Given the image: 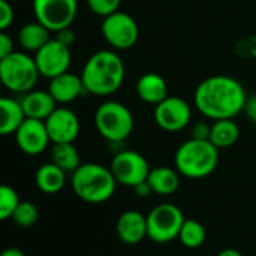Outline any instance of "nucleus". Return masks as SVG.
I'll list each match as a JSON object with an SVG mask.
<instances>
[{
  "label": "nucleus",
  "instance_id": "9d476101",
  "mask_svg": "<svg viewBox=\"0 0 256 256\" xmlns=\"http://www.w3.org/2000/svg\"><path fill=\"white\" fill-rule=\"evenodd\" d=\"M118 184L126 188H135L140 183L147 182L150 174V166L147 159L135 150L118 152L110 165Z\"/></svg>",
  "mask_w": 256,
  "mask_h": 256
},
{
  "label": "nucleus",
  "instance_id": "39448f33",
  "mask_svg": "<svg viewBox=\"0 0 256 256\" xmlns=\"http://www.w3.org/2000/svg\"><path fill=\"white\" fill-rule=\"evenodd\" d=\"M40 74L34 57L26 52L14 51L8 57L0 58V80L2 84L12 93L26 94L33 90Z\"/></svg>",
  "mask_w": 256,
  "mask_h": 256
},
{
  "label": "nucleus",
  "instance_id": "bb28decb",
  "mask_svg": "<svg viewBox=\"0 0 256 256\" xmlns=\"http://www.w3.org/2000/svg\"><path fill=\"white\" fill-rule=\"evenodd\" d=\"M38 219H39V210L30 201H21L20 206L16 207L14 216H12L14 224L21 226V228L33 226L38 222Z\"/></svg>",
  "mask_w": 256,
  "mask_h": 256
},
{
  "label": "nucleus",
  "instance_id": "b1692460",
  "mask_svg": "<svg viewBox=\"0 0 256 256\" xmlns=\"http://www.w3.org/2000/svg\"><path fill=\"white\" fill-rule=\"evenodd\" d=\"M51 162L62 168L66 174H74L81 166V158L74 142L54 144L51 148Z\"/></svg>",
  "mask_w": 256,
  "mask_h": 256
},
{
  "label": "nucleus",
  "instance_id": "4be33fe9",
  "mask_svg": "<svg viewBox=\"0 0 256 256\" xmlns=\"http://www.w3.org/2000/svg\"><path fill=\"white\" fill-rule=\"evenodd\" d=\"M50 39V30L38 21L27 22L18 32L20 46L30 52H38Z\"/></svg>",
  "mask_w": 256,
  "mask_h": 256
},
{
  "label": "nucleus",
  "instance_id": "f03ea898",
  "mask_svg": "<svg viewBox=\"0 0 256 256\" xmlns=\"http://www.w3.org/2000/svg\"><path fill=\"white\" fill-rule=\"evenodd\" d=\"M126 68L122 57L111 50H100L88 57L81 78L86 92L96 96L114 94L124 82Z\"/></svg>",
  "mask_w": 256,
  "mask_h": 256
},
{
  "label": "nucleus",
  "instance_id": "2eb2a0df",
  "mask_svg": "<svg viewBox=\"0 0 256 256\" xmlns=\"http://www.w3.org/2000/svg\"><path fill=\"white\" fill-rule=\"evenodd\" d=\"M116 234L124 244L135 246L147 237V216L138 210L123 212L116 222Z\"/></svg>",
  "mask_w": 256,
  "mask_h": 256
},
{
  "label": "nucleus",
  "instance_id": "0eeeda50",
  "mask_svg": "<svg viewBox=\"0 0 256 256\" xmlns=\"http://www.w3.org/2000/svg\"><path fill=\"white\" fill-rule=\"evenodd\" d=\"M184 220L186 218L177 206L162 202L147 214V237L159 244L170 243L178 238Z\"/></svg>",
  "mask_w": 256,
  "mask_h": 256
},
{
  "label": "nucleus",
  "instance_id": "72a5a7b5",
  "mask_svg": "<svg viewBox=\"0 0 256 256\" xmlns=\"http://www.w3.org/2000/svg\"><path fill=\"white\" fill-rule=\"evenodd\" d=\"M243 112L246 114V117H248L252 123H255L256 124V93L254 96L248 98L246 105H244V111H243Z\"/></svg>",
  "mask_w": 256,
  "mask_h": 256
},
{
  "label": "nucleus",
  "instance_id": "dca6fc26",
  "mask_svg": "<svg viewBox=\"0 0 256 256\" xmlns=\"http://www.w3.org/2000/svg\"><path fill=\"white\" fill-rule=\"evenodd\" d=\"M48 92L60 105L70 104L76 100L80 96H82L84 93H87L81 75H75L69 70L50 80Z\"/></svg>",
  "mask_w": 256,
  "mask_h": 256
},
{
  "label": "nucleus",
  "instance_id": "20e7f679",
  "mask_svg": "<svg viewBox=\"0 0 256 256\" xmlns=\"http://www.w3.org/2000/svg\"><path fill=\"white\" fill-rule=\"evenodd\" d=\"M176 170L182 177L200 180L213 174L219 165V148L210 140H188L174 154Z\"/></svg>",
  "mask_w": 256,
  "mask_h": 256
},
{
  "label": "nucleus",
  "instance_id": "6e6552de",
  "mask_svg": "<svg viewBox=\"0 0 256 256\" xmlns=\"http://www.w3.org/2000/svg\"><path fill=\"white\" fill-rule=\"evenodd\" d=\"M102 36L105 42L114 50H129L140 38V27L129 14L117 10L104 18L100 26Z\"/></svg>",
  "mask_w": 256,
  "mask_h": 256
},
{
  "label": "nucleus",
  "instance_id": "a211bd4d",
  "mask_svg": "<svg viewBox=\"0 0 256 256\" xmlns=\"http://www.w3.org/2000/svg\"><path fill=\"white\" fill-rule=\"evenodd\" d=\"M136 94L138 98L150 105H158L165 100L168 94V84L164 76L156 72H147L140 76L136 81Z\"/></svg>",
  "mask_w": 256,
  "mask_h": 256
},
{
  "label": "nucleus",
  "instance_id": "1a4fd4ad",
  "mask_svg": "<svg viewBox=\"0 0 256 256\" xmlns=\"http://www.w3.org/2000/svg\"><path fill=\"white\" fill-rule=\"evenodd\" d=\"M36 21L50 32L70 27L78 14V0H33Z\"/></svg>",
  "mask_w": 256,
  "mask_h": 256
},
{
  "label": "nucleus",
  "instance_id": "7ed1b4c3",
  "mask_svg": "<svg viewBox=\"0 0 256 256\" xmlns=\"http://www.w3.org/2000/svg\"><path fill=\"white\" fill-rule=\"evenodd\" d=\"M70 182L75 195L87 204H104L110 201L118 184L111 168L96 162L81 164L72 174Z\"/></svg>",
  "mask_w": 256,
  "mask_h": 256
},
{
  "label": "nucleus",
  "instance_id": "473e14b6",
  "mask_svg": "<svg viewBox=\"0 0 256 256\" xmlns=\"http://www.w3.org/2000/svg\"><path fill=\"white\" fill-rule=\"evenodd\" d=\"M56 39H58L62 44H64L66 46H72L74 42H75V32L70 28V27H66V28H62L60 32H57V36Z\"/></svg>",
  "mask_w": 256,
  "mask_h": 256
},
{
  "label": "nucleus",
  "instance_id": "6ab92c4d",
  "mask_svg": "<svg viewBox=\"0 0 256 256\" xmlns=\"http://www.w3.org/2000/svg\"><path fill=\"white\" fill-rule=\"evenodd\" d=\"M180 172L170 166H156L150 170L147 183L150 184L153 194L168 196L178 190L180 188Z\"/></svg>",
  "mask_w": 256,
  "mask_h": 256
},
{
  "label": "nucleus",
  "instance_id": "cd10ccee",
  "mask_svg": "<svg viewBox=\"0 0 256 256\" xmlns=\"http://www.w3.org/2000/svg\"><path fill=\"white\" fill-rule=\"evenodd\" d=\"M87 4H88V9L94 15L105 18V16L120 10L122 0H87Z\"/></svg>",
  "mask_w": 256,
  "mask_h": 256
},
{
  "label": "nucleus",
  "instance_id": "f3484780",
  "mask_svg": "<svg viewBox=\"0 0 256 256\" xmlns=\"http://www.w3.org/2000/svg\"><path fill=\"white\" fill-rule=\"evenodd\" d=\"M21 105L27 118H36L42 122H45L57 108V102L50 92L34 88L22 94Z\"/></svg>",
  "mask_w": 256,
  "mask_h": 256
},
{
  "label": "nucleus",
  "instance_id": "e433bc0d",
  "mask_svg": "<svg viewBox=\"0 0 256 256\" xmlns=\"http://www.w3.org/2000/svg\"><path fill=\"white\" fill-rule=\"evenodd\" d=\"M216 256H243V254L237 249H232V248H228V249H224L220 250Z\"/></svg>",
  "mask_w": 256,
  "mask_h": 256
},
{
  "label": "nucleus",
  "instance_id": "c756f323",
  "mask_svg": "<svg viewBox=\"0 0 256 256\" xmlns=\"http://www.w3.org/2000/svg\"><path fill=\"white\" fill-rule=\"evenodd\" d=\"M210 132H212V124H208L207 122H196L192 124L190 138H194V140H210Z\"/></svg>",
  "mask_w": 256,
  "mask_h": 256
},
{
  "label": "nucleus",
  "instance_id": "393cba45",
  "mask_svg": "<svg viewBox=\"0 0 256 256\" xmlns=\"http://www.w3.org/2000/svg\"><path fill=\"white\" fill-rule=\"evenodd\" d=\"M207 238V231L204 228V225L195 219H186L180 234H178V240L180 243L188 248V249H198L206 243Z\"/></svg>",
  "mask_w": 256,
  "mask_h": 256
},
{
  "label": "nucleus",
  "instance_id": "4468645a",
  "mask_svg": "<svg viewBox=\"0 0 256 256\" xmlns=\"http://www.w3.org/2000/svg\"><path fill=\"white\" fill-rule=\"evenodd\" d=\"M45 124L52 144L74 142L80 134V118L66 106H57L45 120Z\"/></svg>",
  "mask_w": 256,
  "mask_h": 256
},
{
  "label": "nucleus",
  "instance_id": "aec40b11",
  "mask_svg": "<svg viewBox=\"0 0 256 256\" xmlns=\"http://www.w3.org/2000/svg\"><path fill=\"white\" fill-rule=\"evenodd\" d=\"M26 112L22 110L21 100L14 98H2L0 99V134L12 135L26 120Z\"/></svg>",
  "mask_w": 256,
  "mask_h": 256
},
{
  "label": "nucleus",
  "instance_id": "f8f14e48",
  "mask_svg": "<svg viewBox=\"0 0 256 256\" xmlns=\"http://www.w3.org/2000/svg\"><path fill=\"white\" fill-rule=\"evenodd\" d=\"M192 120L190 105L177 96H168L154 108V122L165 132H180Z\"/></svg>",
  "mask_w": 256,
  "mask_h": 256
},
{
  "label": "nucleus",
  "instance_id": "f704fd0d",
  "mask_svg": "<svg viewBox=\"0 0 256 256\" xmlns=\"http://www.w3.org/2000/svg\"><path fill=\"white\" fill-rule=\"evenodd\" d=\"M134 192H135V195L140 196V198H147V196H150V195L153 194V190H152V188H150V184H148L147 182L140 183L138 186H135V188H134Z\"/></svg>",
  "mask_w": 256,
  "mask_h": 256
},
{
  "label": "nucleus",
  "instance_id": "ddd939ff",
  "mask_svg": "<svg viewBox=\"0 0 256 256\" xmlns=\"http://www.w3.org/2000/svg\"><path fill=\"white\" fill-rule=\"evenodd\" d=\"M14 135L18 148L28 156L42 154L51 142L45 122L36 118H26Z\"/></svg>",
  "mask_w": 256,
  "mask_h": 256
},
{
  "label": "nucleus",
  "instance_id": "412c9836",
  "mask_svg": "<svg viewBox=\"0 0 256 256\" xmlns=\"http://www.w3.org/2000/svg\"><path fill=\"white\" fill-rule=\"evenodd\" d=\"M34 183L40 192L46 195H54L64 188L66 172L52 162L44 164L38 168L34 174Z\"/></svg>",
  "mask_w": 256,
  "mask_h": 256
},
{
  "label": "nucleus",
  "instance_id": "2f4dec72",
  "mask_svg": "<svg viewBox=\"0 0 256 256\" xmlns=\"http://www.w3.org/2000/svg\"><path fill=\"white\" fill-rule=\"evenodd\" d=\"M15 50H14V40H12V38L6 32H0V58L8 57Z\"/></svg>",
  "mask_w": 256,
  "mask_h": 256
},
{
  "label": "nucleus",
  "instance_id": "423d86ee",
  "mask_svg": "<svg viewBox=\"0 0 256 256\" xmlns=\"http://www.w3.org/2000/svg\"><path fill=\"white\" fill-rule=\"evenodd\" d=\"M94 126L106 141L122 142L134 132L135 120L126 105L117 100H106L94 112Z\"/></svg>",
  "mask_w": 256,
  "mask_h": 256
},
{
  "label": "nucleus",
  "instance_id": "7c9ffc66",
  "mask_svg": "<svg viewBox=\"0 0 256 256\" xmlns=\"http://www.w3.org/2000/svg\"><path fill=\"white\" fill-rule=\"evenodd\" d=\"M238 52L242 56L248 57H256V36H250L238 44Z\"/></svg>",
  "mask_w": 256,
  "mask_h": 256
},
{
  "label": "nucleus",
  "instance_id": "f257e3e1",
  "mask_svg": "<svg viewBox=\"0 0 256 256\" xmlns=\"http://www.w3.org/2000/svg\"><path fill=\"white\" fill-rule=\"evenodd\" d=\"M246 90L240 81L226 75L208 76L195 88L196 110L210 120L234 118L244 111Z\"/></svg>",
  "mask_w": 256,
  "mask_h": 256
},
{
  "label": "nucleus",
  "instance_id": "9b49d317",
  "mask_svg": "<svg viewBox=\"0 0 256 256\" xmlns=\"http://www.w3.org/2000/svg\"><path fill=\"white\" fill-rule=\"evenodd\" d=\"M34 62L40 76L52 80L69 70L72 62L70 48L56 38L50 39L38 52H34Z\"/></svg>",
  "mask_w": 256,
  "mask_h": 256
},
{
  "label": "nucleus",
  "instance_id": "c85d7f7f",
  "mask_svg": "<svg viewBox=\"0 0 256 256\" xmlns=\"http://www.w3.org/2000/svg\"><path fill=\"white\" fill-rule=\"evenodd\" d=\"M14 18H15V12L12 4L8 0H0V30L6 32L12 26Z\"/></svg>",
  "mask_w": 256,
  "mask_h": 256
},
{
  "label": "nucleus",
  "instance_id": "a878e982",
  "mask_svg": "<svg viewBox=\"0 0 256 256\" xmlns=\"http://www.w3.org/2000/svg\"><path fill=\"white\" fill-rule=\"evenodd\" d=\"M20 202L21 201H20L16 190L8 184H3L0 188V219L2 220L12 219Z\"/></svg>",
  "mask_w": 256,
  "mask_h": 256
},
{
  "label": "nucleus",
  "instance_id": "c9c22d12",
  "mask_svg": "<svg viewBox=\"0 0 256 256\" xmlns=\"http://www.w3.org/2000/svg\"><path fill=\"white\" fill-rule=\"evenodd\" d=\"M0 256H26V254L18 248H8L2 252Z\"/></svg>",
  "mask_w": 256,
  "mask_h": 256
},
{
  "label": "nucleus",
  "instance_id": "5701e85b",
  "mask_svg": "<svg viewBox=\"0 0 256 256\" xmlns=\"http://www.w3.org/2000/svg\"><path fill=\"white\" fill-rule=\"evenodd\" d=\"M240 138V128L234 122V118H225V120H216L212 124L210 132V141L213 146L220 148L232 147Z\"/></svg>",
  "mask_w": 256,
  "mask_h": 256
}]
</instances>
